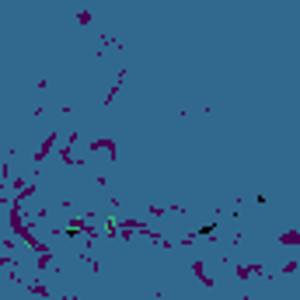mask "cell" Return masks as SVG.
<instances>
[{
    "label": "cell",
    "instance_id": "6da1fadb",
    "mask_svg": "<svg viewBox=\"0 0 300 300\" xmlns=\"http://www.w3.org/2000/svg\"><path fill=\"white\" fill-rule=\"evenodd\" d=\"M217 227H220V224H217V220H210V224H203V227H199V230H196V234H213V230H217Z\"/></svg>",
    "mask_w": 300,
    "mask_h": 300
}]
</instances>
